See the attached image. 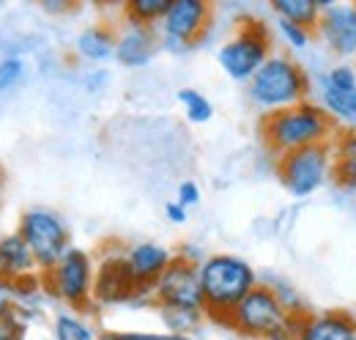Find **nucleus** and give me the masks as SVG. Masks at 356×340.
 Instances as JSON below:
<instances>
[{
  "mask_svg": "<svg viewBox=\"0 0 356 340\" xmlns=\"http://www.w3.org/2000/svg\"><path fill=\"white\" fill-rule=\"evenodd\" d=\"M337 124L329 118V113L318 102H302L288 110L266 113L261 121V134L268 151L277 157H285L291 151L318 146V143H332L337 137Z\"/></svg>",
  "mask_w": 356,
  "mask_h": 340,
  "instance_id": "f257e3e1",
  "label": "nucleus"
},
{
  "mask_svg": "<svg viewBox=\"0 0 356 340\" xmlns=\"http://www.w3.org/2000/svg\"><path fill=\"white\" fill-rule=\"evenodd\" d=\"M197 275H200L206 316L225 324L236 310V304L258 286V275L250 266V261L230 253H217L197 261Z\"/></svg>",
  "mask_w": 356,
  "mask_h": 340,
  "instance_id": "f03ea898",
  "label": "nucleus"
},
{
  "mask_svg": "<svg viewBox=\"0 0 356 340\" xmlns=\"http://www.w3.org/2000/svg\"><path fill=\"white\" fill-rule=\"evenodd\" d=\"M247 91L255 107H261L264 113H277L307 102L312 83L307 69L299 61L282 52H271L258 75L247 83Z\"/></svg>",
  "mask_w": 356,
  "mask_h": 340,
  "instance_id": "7ed1b4c3",
  "label": "nucleus"
},
{
  "mask_svg": "<svg viewBox=\"0 0 356 340\" xmlns=\"http://www.w3.org/2000/svg\"><path fill=\"white\" fill-rule=\"evenodd\" d=\"M293 310L285 304V299L280 297V291L274 286L258 283L247 297L236 304V310L230 313L227 324L255 340H274L280 332L288 330V324L293 321Z\"/></svg>",
  "mask_w": 356,
  "mask_h": 340,
  "instance_id": "20e7f679",
  "label": "nucleus"
},
{
  "mask_svg": "<svg viewBox=\"0 0 356 340\" xmlns=\"http://www.w3.org/2000/svg\"><path fill=\"white\" fill-rule=\"evenodd\" d=\"M277 173L288 195H293L296 201H305L318 190H323L329 181H334V148L332 143H318V146L291 151L280 157Z\"/></svg>",
  "mask_w": 356,
  "mask_h": 340,
  "instance_id": "39448f33",
  "label": "nucleus"
},
{
  "mask_svg": "<svg viewBox=\"0 0 356 340\" xmlns=\"http://www.w3.org/2000/svg\"><path fill=\"white\" fill-rule=\"evenodd\" d=\"M271 55V36L266 25L258 20H247L238 25V31L220 47L217 63L225 75L236 83H250L258 69Z\"/></svg>",
  "mask_w": 356,
  "mask_h": 340,
  "instance_id": "423d86ee",
  "label": "nucleus"
},
{
  "mask_svg": "<svg viewBox=\"0 0 356 340\" xmlns=\"http://www.w3.org/2000/svg\"><path fill=\"white\" fill-rule=\"evenodd\" d=\"M19 236L31 247L33 261H36L42 275H47L72 247L69 228H66L63 217L49 212V209H28V212L22 214Z\"/></svg>",
  "mask_w": 356,
  "mask_h": 340,
  "instance_id": "0eeeda50",
  "label": "nucleus"
},
{
  "mask_svg": "<svg viewBox=\"0 0 356 340\" xmlns=\"http://www.w3.org/2000/svg\"><path fill=\"white\" fill-rule=\"evenodd\" d=\"M151 294L165 313H189V316H206L203 291H200V275L197 261L173 258V263L165 269V275L154 283Z\"/></svg>",
  "mask_w": 356,
  "mask_h": 340,
  "instance_id": "6e6552de",
  "label": "nucleus"
},
{
  "mask_svg": "<svg viewBox=\"0 0 356 340\" xmlns=\"http://www.w3.org/2000/svg\"><path fill=\"white\" fill-rule=\"evenodd\" d=\"M49 283V291L60 302L72 304L74 310L88 307L93 299V280H96V266L93 258L80 247H69L49 272L44 275Z\"/></svg>",
  "mask_w": 356,
  "mask_h": 340,
  "instance_id": "1a4fd4ad",
  "label": "nucleus"
},
{
  "mask_svg": "<svg viewBox=\"0 0 356 340\" xmlns=\"http://www.w3.org/2000/svg\"><path fill=\"white\" fill-rule=\"evenodd\" d=\"M211 22V6L203 0H170L159 22V36L168 49H189L203 39Z\"/></svg>",
  "mask_w": 356,
  "mask_h": 340,
  "instance_id": "9d476101",
  "label": "nucleus"
},
{
  "mask_svg": "<svg viewBox=\"0 0 356 340\" xmlns=\"http://www.w3.org/2000/svg\"><path fill=\"white\" fill-rule=\"evenodd\" d=\"M315 39L343 63L356 58V3H323L315 25Z\"/></svg>",
  "mask_w": 356,
  "mask_h": 340,
  "instance_id": "9b49d317",
  "label": "nucleus"
},
{
  "mask_svg": "<svg viewBox=\"0 0 356 340\" xmlns=\"http://www.w3.org/2000/svg\"><path fill=\"white\" fill-rule=\"evenodd\" d=\"M173 258L176 255L170 253L165 245H156V242H140V245H132L124 253L127 269H129V275H132V280L137 283L140 291H151L154 283L173 263Z\"/></svg>",
  "mask_w": 356,
  "mask_h": 340,
  "instance_id": "f8f14e48",
  "label": "nucleus"
},
{
  "mask_svg": "<svg viewBox=\"0 0 356 340\" xmlns=\"http://www.w3.org/2000/svg\"><path fill=\"white\" fill-rule=\"evenodd\" d=\"M156 47H159L156 28L127 22L115 33V61L121 66H127V69H143V66H148L154 61Z\"/></svg>",
  "mask_w": 356,
  "mask_h": 340,
  "instance_id": "ddd939ff",
  "label": "nucleus"
},
{
  "mask_svg": "<svg viewBox=\"0 0 356 340\" xmlns=\"http://www.w3.org/2000/svg\"><path fill=\"white\" fill-rule=\"evenodd\" d=\"M356 318L343 310L302 313L296 321V340H354Z\"/></svg>",
  "mask_w": 356,
  "mask_h": 340,
  "instance_id": "4468645a",
  "label": "nucleus"
},
{
  "mask_svg": "<svg viewBox=\"0 0 356 340\" xmlns=\"http://www.w3.org/2000/svg\"><path fill=\"white\" fill-rule=\"evenodd\" d=\"M31 275H42L31 247L25 245V239L17 233H6L0 236V280L11 283L14 288H19L22 283H28Z\"/></svg>",
  "mask_w": 356,
  "mask_h": 340,
  "instance_id": "2eb2a0df",
  "label": "nucleus"
},
{
  "mask_svg": "<svg viewBox=\"0 0 356 340\" xmlns=\"http://www.w3.org/2000/svg\"><path fill=\"white\" fill-rule=\"evenodd\" d=\"M134 291H140V288H137V283L127 269L124 255L102 261V266L96 269V280H93V299H99L104 304H113V302L129 299Z\"/></svg>",
  "mask_w": 356,
  "mask_h": 340,
  "instance_id": "dca6fc26",
  "label": "nucleus"
},
{
  "mask_svg": "<svg viewBox=\"0 0 356 340\" xmlns=\"http://www.w3.org/2000/svg\"><path fill=\"white\" fill-rule=\"evenodd\" d=\"M334 148V184L356 192V129H340L332 140Z\"/></svg>",
  "mask_w": 356,
  "mask_h": 340,
  "instance_id": "f3484780",
  "label": "nucleus"
},
{
  "mask_svg": "<svg viewBox=\"0 0 356 340\" xmlns=\"http://www.w3.org/2000/svg\"><path fill=\"white\" fill-rule=\"evenodd\" d=\"M77 55L90 63H104L115 58V31L107 25H93L77 36Z\"/></svg>",
  "mask_w": 356,
  "mask_h": 340,
  "instance_id": "a211bd4d",
  "label": "nucleus"
},
{
  "mask_svg": "<svg viewBox=\"0 0 356 340\" xmlns=\"http://www.w3.org/2000/svg\"><path fill=\"white\" fill-rule=\"evenodd\" d=\"M321 8H323V3H318V0H277V3H271V11L282 22L307 28L312 33H315V25L321 20Z\"/></svg>",
  "mask_w": 356,
  "mask_h": 340,
  "instance_id": "6ab92c4d",
  "label": "nucleus"
},
{
  "mask_svg": "<svg viewBox=\"0 0 356 340\" xmlns=\"http://www.w3.org/2000/svg\"><path fill=\"white\" fill-rule=\"evenodd\" d=\"M329 118L340 127L356 129V91H329V88H321V102H318Z\"/></svg>",
  "mask_w": 356,
  "mask_h": 340,
  "instance_id": "aec40b11",
  "label": "nucleus"
},
{
  "mask_svg": "<svg viewBox=\"0 0 356 340\" xmlns=\"http://www.w3.org/2000/svg\"><path fill=\"white\" fill-rule=\"evenodd\" d=\"M170 0H129L124 3V17L127 22L145 25V28H159L162 17L168 14Z\"/></svg>",
  "mask_w": 356,
  "mask_h": 340,
  "instance_id": "412c9836",
  "label": "nucleus"
},
{
  "mask_svg": "<svg viewBox=\"0 0 356 340\" xmlns=\"http://www.w3.org/2000/svg\"><path fill=\"white\" fill-rule=\"evenodd\" d=\"M52 332H55V340H99L93 327L88 324V318H83L77 310L58 313Z\"/></svg>",
  "mask_w": 356,
  "mask_h": 340,
  "instance_id": "4be33fe9",
  "label": "nucleus"
},
{
  "mask_svg": "<svg viewBox=\"0 0 356 340\" xmlns=\"http://www.w3.org/2000/svg\"><path fill=\"white\" fill-rule=\"evenodd\" d=\"M178 105L184 107V116L192 124H209L214 118V105L195 88H181L178 91Z\"/></svg>",
  "mask_w": 356,
  "mask_h": 340,
  "instance_id": "5701e85b",
  "label": "nucleus"
},
{
  "mask_svg": "<svg viewBox=\"0 0 356 340\" xmlns=\"http://www.w3.org/2000/svg\"><path fill=\"white\" fill-rule=\"evenodd\" d=\"M321 88H329V91H356V66L354 63H334L323 80H321Z\"/></svg>",
  "mask_w": 356,
  "mask_h": 340,
  "instance_id": "b1692460",
  "label": "nucleus"
},
{
  "mask_svg": "<svg viewBox=\"0 0 356 340\" xmlns=\"http://www.w3.org/2000/svg\"><path fill=\"white\" fill-rule=\"evenodd\" d=\"M277 33L282 36V42L288 44L291 49H307L315 39V33L307 28H299V25H291V22H282L277 20Z\"/></svg>",
  "mask_w": 356,
  "mask_h": 340,
  "instance_id": "393cba45",
  "label": "nucleus"
},
{
  "mask_svg": "<svg viewBox=\"0 0 356 340\" xmlns=\"http://www.w3.org/2000/svg\"><path fill=\"white\" fill-rule=\"evenodd\" d=\"M25 77V61L17 55H8L0 61V93L11 91L14 85H19V80Z\"/></svg>",
  "mask_w": 356,
  "mask_h": 340,
  "instance_id": "a878e982",
  "label": "nucleus"
},
{
  "mask_svg": "<svg viewBox=\"0 0 356 340\" xmlns=\"http://www.w3.org/2000/svg\"><path fill=\"white\" fill-rule=\"evenodd\" d=\"M176 201L181 203V206H184V209H192V206H197V203H200V187H197L195 181H181Z\"/></svg>",
  "mask_w": 356,
  "mask_h": 340,
  "instance_id": "bb28decb",
  "label": "nucleus"
},
{
  "mask_svg": "<svg viewBox=\"0 0 356 340\" xmlns=\"http://www.w3.org/2000/svg\"><path fill=\"white\" fill-rule=\"evenodd\" d=\"M14 294H17V288L11 286V283H6V280H0V324L8 318V313H11V304H14Z\"/></svg>",
  "mask_w": 356,
  "mask_h": 340,
  "instance_id": "cd10ccee",
  "label": "nucleus"
},
{
  "mask_svg": "<svg viewBox=\"0 0 356 340\" xmlns=\"http://www.w3.org/2000/svg\"><path fill=\"white\" fill-rule=\"evenodd\" d=\"M165 214H168V219L176 222V225H184V222L189 219V209H184L178 201H170V203L165 206Z\"/></svg>",
  "mask_w": 356,
  "mask_h": 340,
  "instance_id": "c85d7f7f",
  "label": "nucleus"
},
{
  "mask_svg": "<svg viewBox=\"0 0 356 340\" xmlns=\"http://www.w3.org/2000/svg\"><path fill=\"white\" fill-rule=\"evenodd\" d=\"M102 340H186V338H181V335H107V338H102Z\"/></svg>",
  "mask_w": 356,
  "mask_h": 340,
  "instance_id": "c756f323",
  "label": "nucleus"
},
{
  "mask_svg": "<svg viewBox=\"0 0 356 340\" xmlns=\"http://www.w3.org/2000/svg\"><path fill=\"white\" fill-rule=\"evenodd\" d=\"M0 340H14L11 330H6V324H0Z\"/></svg>",
  "mask_w": 356,
  "mask_h": 340,
  "instance_id": "7c9ffc66",
  "label": "nucleus"
},
{
  "mask_svg": "<svg viewBox=\"0 0 356 340\" xmlns=\"http://www.w3.org/2000/svg\"><path fill=\"white\" fill-rule=\"evenodd\" d=\"M0 201H3V178H0Z\"/></svg>",
  "mask_w": 356,
  "mask_h": 340,
  "instance_id": "2f4dec72",
  "label": "nucleus"
},
{
  "mask_svg": "<svg viewBox=\"0 0 356 340\" xmlns=\"http://www.w3.org/2000/svg\"><path fill=\"white\" fill-rule=\"evenodd\" d=\"M354 340H356V338H354Z\"/></svg>",
  "mask_w": 356,
  "mask_h": 340,
  "instance_id": "473e14b6",
  "label": "nucleus"
}]
</instances>
